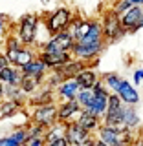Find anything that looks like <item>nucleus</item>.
Instances as JSON below:
<instances>
[{"label":"nucleus","instance_id":"nucleus-1","mask_svg":"<svg viewBox=\"0 0 143 146\" xmlns=\"http://www.w3.org/2000/svg\"><path fill=\"white\" fill-rule=\"evenodd\" d=\"M39 22H40V18L37 15H31V13L18 18L17 27H15V36L20 40L22 46L31 48L35 44L37 33H39Z\"/></svg>","mask_w":143,"mask_h":146},{"label":"nucleus","instance_id":"nucleus-2","mask_svg":"<svg viewBox=\"0 0 143 146\" xmlns=\"http://www.w3.org/2000/svg\"><path fill=\"white\" fill-rule=\"evenodd\" d=\"M73 18V11L70 7H57L53 9L52 13H46L44 17V26H46V31H48L50 36L61 33V31H66L68 24H70V20Z\"/></svg>","mask_w":143,"mask_h":146},{"label":"nucleus","instance_id":"nucleus-3","mask_svg":"<svg viewBox=\"0 0 143 146\" xmlns=\"http://www.w3.org/2000/svg\"><path fill=\"white\" fill-rule=\"evenodd\" d=\"M99 22H101V31H103L105 44H107V42H114V40L121 38V36L125 35L121 24H119V15L112 11V7L107 9V11L103 13V17H101Z\"/></svg>","mask_w":143,"mask_h":146},{"label":"nucleus","instance_id":"nucleus-4","mask_svg":"<svg viewBox=\"0 0 143 146\" xmlns=\"http://www.w3.org/2000/svg\"><path fill=\"white\" fill-rule=\"evenodd\" d=\"M73 42L75 40L68 31H61V33L50 36L42 44V51L44 53H70Z\"/></svg>","mask_w":143,"mask_h":146},{"label":"nucleus","instance_id":"nucleus-5","mask_svg":"<svg viewBox=\"0 0 143 146\" xmlns=\"http://www.w3.org/2000/svg\"><path fill=\"white\" fill-rule=\"evenodd\" d=\"M141 18H143V9L132 6L127 9L125 13L119 15V24H121L125 33H136L138 29H141Z\"/></svg>","mask_w":143,"mask_h":146},{"label":"nucleus","instance_id":"nucleus-6","mask_svg":"<svg viewBox=\"0 0 143 146\" xmlns=\"http://www.w3.org/2000/svg\"><path fill=\"white\" fill-rule=\"evenodd\" d=\"M7 60V66H13V68H24L28 62H31L33 58L37 57V53L33 51V48H28V46H22L18 49H13V51H6L4 53Z\"/></svg>","mask_w":143,"mask_h":146},{"label":"nucleus","instance_id":"nucleus-7","mask_svg":"<svg viewBox=\"0 0 143 146\" xmlns=\"http://www.w3.org/2000/svg\"><path fill=\"white\" fill-rule=\"evenodd\" d=\"M33 124H39L42 128L57 124V106L53 102L37 106L35 113H33Z\"/></svg>","mask_w":143,"mask_h":146},{"label":"nucleus","instance_id":"nucleus-8","mask_svg":"<svg viewBox=\"0 0 143 146\" xmlns=\"http://www.w3.org/2000/svg\"><path fill=\"white\" fill-rule=\"evenodd\" d=\"M64 141L68 143V146H79L85 141L90 139L88 131L83 130V128L77 124V122H66L64 124Z\"/></svg>","mask_w":143,"mask_h":146},{"label":"nucleus","instance_id":"nucleus-9","mask_svg":"<svg viewBox=\"0 0 143 146\" xmlns=\"http://www.w3.org/2000/svg\"><path fill=\"white\" fill-rule=\"evenodd\" d=\"M116 95L119 97V100H121L125 106H136V104L140 102V93H138V90L128 80H121Z\"/></svg>","mask_w":143,"mask_h":146},{"label":"nucleus","instance_id":"nucleus-10","mask_svg":"<svg viewBox=\"0 0 143 146\" xmlns=\"http://www.w3.org/2000/svg\"><path fill=\"white\" fill-rule=\"evenodd\" d=\"M37 58H39L46 68L59 70V68H62L66 62L72 60V55L70 53H44V51H40L37 55Z\"/></svg>","mask_w":143,"mask_h":146},{"label":"nucleus","instance_id":"nucleus-11","mask_svg":"<svg viewBox=\"0 0 143 146\" xmlns=\"http://www.w3.org/2000/svg\"><path fill=\"white\" fill-rule=\"evenodd\" d=\"M81 111V106L77 104V100H64L61 106H57V122H68V119H72L75 113Z\"/></svg>","mask_w":143,"mask_h":146},{"label":"nucleus","instance_id":"nucleus-12","mask_svg":"<svg viewBox=\"0 0 143 146\" xmlns=\"http://www.w3.org/2000/svg\"><path fill=\"white\" fill-rule=\"evenodd\" d=\"M46 70H48V68H46L44 64L35 57L33 60L28 62L24 68H20V73H22V77H31V79H39V80H42V79H44Z\"/></svg>","mask_w":143,"mask_h":146},{"label":"nucleus","instance_id":"nucleus-13","mask_svg":"<svg viewBox=\"0 0 143 146\" xmlns=\"http://www.w3.org/2000/svg\"><path fill=\"white\" fill-rule=\"evenodd\" d=\"M77 82V86H79V90H92L94 88V84L97 82V73L94 70H90V68H85L81 73H77V77L73 79Z\"/></svg>","mask_w":143,"mask_h":146},{"label":"nucleus","instance_id":"nucleus-14","mask_svg":"<svg viewBox=\"0 0 143 146\" xmlns=\"http://www.w3.org/2000/svg\"><path fill=\"white\" fill-rule=\"evenodd\" d=\"M22 80V73L18 68L13 66H6L2 71H0V82L4 86H18Z\"/></svg>","mask_w":143,"mask_h":146},{"label":"nucleus","instance_id":"nucleus-15","mask_svg":"<svg viewBox=\"0 0 143 146\" xmlns=\"http://www.w3.org/2000/svg\"><path fill=\"white\" fill-rule=\"evenodd\" d=\"M57 91H59V97L61 99L73 100L77 97V93H79V86H77V82L73 79H68V80H64L62 84L57 86Z\"/></svg>","mask_w":143,"mask_h":146},{"label":"nucleus","instance_id":"nucleus-16","mask_svg":"<svg viewBox=\"0 0 143 146\" xmlns=\"http://www.w3.org/2000/svg\"><path fill=\"white\" fill-rule=\"evenodd\" d=\"M85 68H86V64H83L79 60H75V58H72V60L66 62L62 68H59V73L64 77V80H68V79H75L77 73H81Z\"/></svg>","mask_w":143,"mask_h":146},{"label":"nucleus","instance_id":"nucleus-17","mask_svg":"<svg viewBox=\"0 0 143 146\" xmlns=\"http://www.w3.org/2000/svg\"><path fill=\"white\" fill-rule=\"evenodd\" d=\"M77 124H79L83 130H86L90 133L92 130H95V128L99 126V119L97 117H94V115H90L88 111H85V110H83L81 111V115H79V119H77Z\"/></svg>","mask_w":143,"mask_h":146},{"label":"nucleus","instance_id":"nucleus-18","mask_svg":"<svg viewBox=\"0 0 143 146\" xmlns=\"http://www.w3.org/2000/svg\"><path fill=\"white\" fill-rule=\"evenodd\" d=\"M105 124L103 126H110V128H119L123 126V106L119 110H112V111H105Z\"/></svg>","mask_w":143,"mask_h":146},{"label":"nucleus","instance_id":"nucleus-19","mask_svg":"<svg viewBox=\"0 0 143 146\" xmlns=\"http://www.w3.org/2000/svg\"><path fill=\"white\" fill-rule=\"evenodd\" d=\"M121 77L117 75V73H105L103 79H101V84L105 86V90L108 91V93H116L119 84H121Z\"/></svg>","mask_w":143,"mask_h":146},{"label":"nucleus","instance_id":"nucleus-20","mask_svg":"<svg viewBox=\"0 0 143 146\" xmlns=\"http://www.w3.org/2000/svg\"><path fill=\"white\" fill-rule=\"evenodd\" d=\"M140 124V117H138V111L134 106H123V126L125 128H134Z\"/></svg>","mask_w":143,"mask_h":146},{"label":"nucleus","instance_id":"nucleus-21","mask_svg":"<svg viewBox=\"0 0 143 146\" xmlns=\"http://www.w3.org/2000/svg\"><path fill=\"white\" fill-rule=\"evenodd\" d=\"M40 82L42 80H39V79H31V77H22V80H20V84H18V88H20L22 93H33V91L40 86Z\"/></svg>","mask_w":143,"mask_h":146},{"label":"nucleus","instance_id":"nucleus-22","mask_svg":"<svg viewBox=\"0 0 143 146\" xmlns=\"http://www.w3.org/2000/svg\"><path fill=\"white\" fill-rule=\"evenodd\" d=\"M18 106H20V104L15 102V100H4V102H0V119L15 115L18 111Z\"/></svg>","mask_w":143,"mask_h":146},{"label":"nucleus","instance_id":"nucleus-23","mask_svg":"<svg viewBox=\"0 0 143 146\" xmlns=\"http://www.w3.org/2000/svg\"><path fill=\"white\" fill-rule=\"evenodd\" d=\"M4 97H7V100H15V102L20 104L24 93L20 91L18 86H4Z\"/></svg>","mask_w":143,"mask_h":146},{"label":"nucleus","instance_id":"nucleus-24","mask_svg":"<svg viewBox=\"0 0 143 146\" xmlns=\"http://www.w3.org/2000/svg\"><path fill=\"white\" fill-rule=\"evenodd\" d=\"M92 99H94V93H92V90H79V93H77V97H75L77 104H79L83 110H85V108L92 102Z\"/></svg>","mask_w":143,"mask_h":146},{"label":"nucleus","instance_id":"nucleus-25","mask_svg":"<svg viewBox=\"0 0 143 146\" xmlns=\"http://www.w3.org/2000/svg\"><path fill=\"white\" fill-rule=\"evenodd\" d=\"M9 137H11V139L15 141V143H17L18 146H24V144H26V141L30 139V137H28V131H26V128H20V130L13 131V133L9 135Z\"/></svg>","mask_w":143,"mask_h":146},{"label":"nucleus","instance_id":"nucleus-26","mask_svg":"<svg viewBox=\"0 0 143 146\" xmlns=\"http://www.w3.org/2000/svg\"><path fill=\"white\" fill-rule=\"evenodd\" d=\"M62 135H64V126L52 128V130L46 133V141H48V143H53V141H57V139H62Z\"/></svg>","mask_w":143,"mask_h":146},{"label":"nucleus","instance_id":"nucleus-27","mask_svg":"<svg viewBox=\"0 0 143 146\" xmlns=\"http://www.w3.org/2000/svg\"><path fill=\"white\" fill-rule=\"evenodd\" d=\"M130 2L128 0H114V6H112V11L117 13V15H121V13H125L127 9H130Z\"/></svg>","mask_w":143,"mask_h":146},{"label":"nucleus","instance_id":"nucleus-28","mask_svg":"<svg viewBox=\"0 0 143 146\" xmlns=\"http://www.w3.org/2000/svg\"><path fill=\"white\" fill-rule=\"evenodd\" d=\"M18 48H22L20 40L15 35H7L6 36V51H13V49H18Z\"/></svg>","mask_w":143,"mask_h":146},{"label":"nucleus","instance_id":"nucleus-29","mask_svg":"<svg viewBox=\"0 0 143 146\" xmlns=\"http://www.w3.org/2000/svg\"><path fill=\"white\" fill-rule=\"evenodd\" d=\"M26 131H28V137H30V139H37V137H40L44 133V128L39 126V124H33L31 128H26Z\"/></svg>","mask_w":143,"mask_h":146},{"label":"nucleus","instance_id":"nucleus-30","mask_svg":"<svg viewBox=\"0 0 143 146\" xmlns=\"http://www.w3.org/2000/svg\"><path fill=\"white\" fill-rule=\"evenodd\" d=\"M24 146H44V139H42V137H37V139H28Z\"/></svg>","mask_w":143,"mask_h":146},{"label":"nucleus","instance_id":"nucleus-31","mask_svg":"<svg viewBox=\"0 0 143 146\" xmlns=\"http://www.w3.org/2000/svg\"><path fill=\"white\" fill-rule=\"evenodd\" d=\"M0 146H18V144L11 139V137H2V139H0Z\"/></svg>","mask_w":143,"mask_h":146},{"label":"nucleus","instance_id":"nucleus-32","mask_svg":"<svg viewBox=\"0 0 143 146\" xmlns=\"http://www.w3.org/2000/svg\"><path fill=\"white\" fill-rule=\"evenodd\" d=\"M7 33V26H6V18L0 17V38H2L4 35Z\"/></svg>","mask_w":143,"mask_h":146},{"label":"nucleus","instance_id":"nucleus-33","mask_svg":"<svg viewBox=\"0 0 143 146\" xmlns=\"http://www.w3.org/2000/svg\"><path fill=\"white\" fill-rule=\"evenodd\" d=\"M143 80V70H136L134 71V84H141Z\"/></svg>","mask_w":143,"mask_h":146},{"label":"nucleus","instance_id":"nucleus-34","mask_svg":"<svg viewBox=\"0 0 143 146\" xmlns=\"http://www.w3.org/2000/svg\"><path fill=\"white\" fill-rule=\"evenodd\" d=\"M46 146H68V143L64 141V137H62V139H57V141H53V143H48Z\"/></svg>","mask_w":143,"mask_h":146},{"label":"nucleus","instance_id":"nucleus-35","mask_svg":"<svg viewBox=\"0 0 143 146\" xmlns=\"http://www.w3.org/2000/svg\"><path fill=\"white\" fill-rule=\"evenodd\" d=\"M6 66H7V60H6V57H4V53H0V71H2Z\"/></svg>","mask_w":143,"mask_h":146},{"label":"nucleus","instance_id":"nucleus-36","mask_svg":"<svg viewBox=\"0 0 143 146\" xmlns=\"http://www.w3.org/2000/svg\"><path fill=\"white\" fill-rule=\"evenodd\" d=\"M130 6H136V7H143V0H128Z\"/></svg>","mask_w":143,"mask_h":146},{"label":"nucleus","instance_id":"nucleus-37","mask_svg":"<svg viewBox=\"0 0 143 146\" xmlns=\"http://www.w3.org/2000/svg\"><path fill=\"white\" fill-rule=\"evenodd\" d=\"M94 143H95V141L88 139V141H85V143H83V144H79V146H94Z\"/></svg>","mask_w":143,"mask_h":146},{"label":"nucleus","instance_id":"nucleus-38","mask_svg":"<svg viewBox=\"0 0 143 146\" xmlns=\"http://www.w3.org/2000/svg\"><path fill=\"white\" fill-rule=\"evenodd\" d=\"M2 99H4V84L0 82V100H2Z\"/></svg>","mask_w":143,"mask_h":146},{"label":"nucleus","instance_id":"nucleus-39","mask_svg":"<svg viewBox=\"0 0 143 146\" xmlns=\"http://www.w3.org/2000/svg\"><path fill=\"white\" fill-rule=\"evenodd\" d=\"M134 146H143V137H140V139L136 141V144H134Z\"/></svg>","mask_w":143,"mask_h":146},{"label":"nucleus","instance_id":"nucleus-40","mask_svg":"<svg viewBox=\"0 0 143 146\" xmlns=\"http://www.w3.org/2000/svg\"><path fill=\"white\" fill-rule=\"evenodd\" d=\"M94 146H105V144L101 143V141H97V143H94Z\"/></svg>","mask_w":143,"mask_h":146},{"label":"nucleus","instance_id":"nucleus-41","mask_svg":"<svg viewBox=\"0 0 143 146\" xmlns=\"http://www.w3.org/2000/svg\"><path fill=\"white\" fill-rule=\"evenodd\" d=\"M40 2H44V4H48V2H50V0H40Z\"/></svg>","mask_w":143,"mask_h":146},{"label":"nucleus","instance_id":"nucleus-42","mask_svg":"<svg viewBox=\"0 0 143 146\" xmlns=\"http://www.w3.org/2000/svg\"><path fill=\"white\" fill-rule=\"evenodd\" d=\"M141 9H143V7H141ZM141 27H143V18H141Z\"/></svg>","mask_w":143,"mask_h":146},{"label":"nucleus","instance_id":"nucleus-43","mask_svg":"<svg viewBox=\"0 0 143 146\" xmlns=\"http://www.w3.org/2000/svg\"><path fill=\"white\" fill-rule=\"evenodd\" d=\"M141 137H143V130H141Z\"/></svg>","mask_w":143,"mask_h":146},{"label":"nucleus","instance_id":"nucleus-44","mask_svg":"<svg viewBox=\"0 0 143 146\" xmlns=\"http://www.w3.org/2000/svg\"><path fill=\"white\" fill-rule=\"evenodd\" d=\"M141 82H143V80H141Z\"/></svg>","mask_w":143,"mask_h":146}]
</instances>
